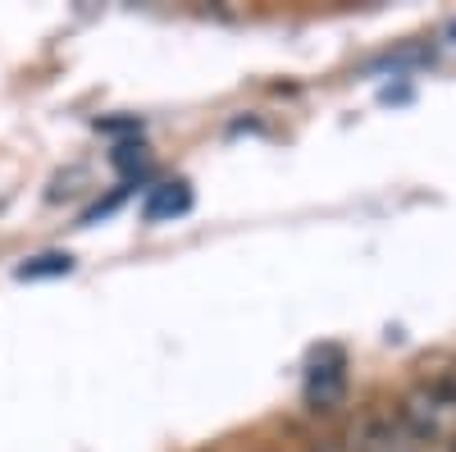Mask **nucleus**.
I'll return each mask as SVG.
<instances>
[{
    "label": "nucleus",
    "instance_id": "f257e3e1",
    "mask_svg": "<svg viewBox=\"0 0 456 452\" xmlns=\"http://www.w3.org/2000/svg\"><path fill=\"white\" fill-rule=\"evenodd\" d=\"M397 421L420 439L425 448H452L456 452V384L452 380H434L420 384L397 411Z\"/></svg>",
    "mask_w": 456,
    "mask_h": 452
},
{
    "label": "nucleus",
    "instance_id": "f03ea898",
    "mask_svg": "<svg viewBox=\"0 0 456 452\" xmlns=\"http://www.w3.org/2000/svg\"><path fill=\"white\" fill-rule=\"evenodd\" d=\"M342 389H347V361H342V352L338 348L315 352V361L306 370V402H311V411H329L342 398Z\"/></svg>",
    "mask_w": 456,
    "mask_h": 452
},
{
    "label": "nucleus",
    "instance_id": "7ed1b4c3",
    "mask_svg": "<svg viewBox=\"0 0 456 452\" xmlns=\"http://www.w3.org/2000/svg\"><path fill=\"white\" fill-rule=\"evenodd\" d=\"M352 452H434V448H425L397 416H374V421H365Z\"/></svg>",
    "mask_w": 456,
    "mask_h": 452
},
{
    "label": "nucleus",
    "instance_id": "20e7f679",
    "mask_svg": "<svg viewBox=\"0 0 456 452\" xmlns=\"http://www.w3.org/2000/svg\"><path fill=\"white\" fill-rule=\"evenodd\" d=\"M187 206H192V187H187L183 178H174V183L151 187V197H146L142 215H146L151 224H156V219H174V215H183Z\"/></svg>",
    "mask_w": 456,
    "mask_h": 452
},
{
    "label": "nucleus",
    "instance_id": "39448f33",
    "mask_svg": "<svg viewBox=\"0 0 456 452\" xmlns=\"http://www.w3.org/2000/svg\"><path fill=\"white\" fill-rule=\"evenodd\" d=\"M73 260L64 251H51V256H37L28 266H19V279H51V275H69Z\"/></svg>",
    "mask_w": 456,
    "mask_h": 452
},
{
    "label": "nucleus",
    "instance_id": "423d86ee",
    "mask_svg": "<svg viewBox=\"0 0 456 452\" xmlns=\"http://www.w3.org/2000/svg\"><path fill=\"white\" fill-rule=\"evenodd\" d=\"M320 452H352V448H320Z\"/></svg>",
    "mask_w": 456,
    "mask_h": 452
},
{
    "label": "nucleus",
    "instance_id": "0eeeda50",
    "mask_svg": "<svg viewBox=\"0 0 456 452\" xmlns=\"http://www.w3.org/2000/svg\"><path fill=\"white\" fill-rule=\"evenodd\" d=\"M452 37H456V28H452Z\"/></svg>",
    "mask_w": 456,
    "mask_h": 452
}]
</instances>
